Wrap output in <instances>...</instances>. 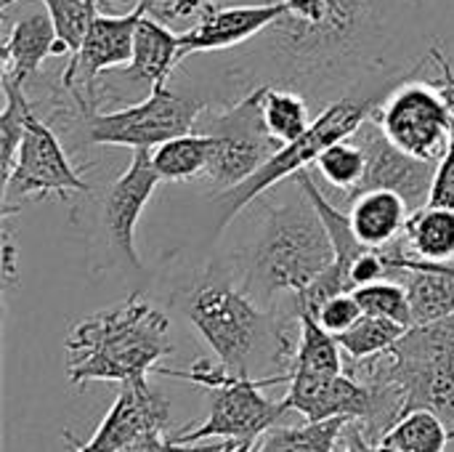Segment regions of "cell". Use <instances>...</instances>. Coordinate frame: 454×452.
Wrapping results in <instances>:
<instances>
[{
    "mask_svg": "<svg viewBox=\"0 0 454 452\" xmlns=\"http://www.w3.org/2000/svg\"><path fill=\"white\" fill-rule=\"evenodd\" d=\"M13 3H19V0H0V8L8 11ZM43 5L56 24L59 43H64L69 51V56H67V67H69L80 53V45L85 40V32H88L93 16L98 13V0H43Z\"/></svg>",
    "mask_w": 454,
    "mask_h": 452,
    "instance_id": "83f0119b",
    "label": "cell"
},
{
    "mask_svg": "<svg viewBox=\"0 0 454 452\" xmlns=\"http://www.w3.org/2000/svg\"><path fill=\"white\" fill-rule=\"evenodd\" d=\"M354 298L359 301L364 314L386 317V320H394V322H399L404 328L415 325L407 288L394 282V280H378V282H370V285H359L354 290Z\"/></svg>",
    "mask_w": 454,
    "mask_h": 452,
    "instance_id": "4dcf8cb0",
    "label": "cell"
},
{
    "mask_svg": "<svg viewBox=\"0 0 454 452\" xmlns=\"http://www.w3.org/2000/svg\"><path fill=\"white\" fill-rule=\"evenodd\" d=\"M351 141L364 152V176L359 186L348 194L351 200L370 189H388L404 197L410 210H420L431 202V189L439 163L420 160L399 149L375 117H367L354 133Z\"/></svg>",
    "mask_w": 454,
    "mask_h": 452,
    "instance_id": "7c38bea8",
    "label": "cell"
},
{
    "mask_svg": "<svg viewBox=\"0 0 454 452\" xmlns=\"http://www.w3.org/2000/svg\"><path fill=\"white\" fill-rule=\"evenodd\" d=\"M402 237L410 256L450 264L454 261V208L426 205L412 210Z\"/></svg>",
    "mask_w": 454,
    "mask_h": 452,
    "instance_id": "ffe728a7",
    "label": "cell"
},
{
    "mask_svg": "<svg viewBox=\"0 0 454 452\" xmlns=\"http://www.w3.org/2000/svg\"><path fill=\"white\" fill-rule=\"evenodd\" d=\"M285 5L261 35L271 75L285 85L351 83L383 32L386 0H277Z\"/></svg>",
    "mask_w": 454,
    "mask_h": 452,
    "instance_id": "6da1fadb",
    "label": "cell"
},
{
    "mask_svg": "<svg viewBox=\"0 0 454 452\" xmlns=\"http://www.w3.org/2000/svg\"><path fill=\"white\" fill-rule=\"evenodd\" d=\"M346 426V418L306 421L303 426L285 429L274 426L255 442V452H338Z\"/></svg>",
    "mask_w": 454,
    "mask_h": 452,
    "instance_id": "7402d4cb",
    "label": "cell"
},
{
    "mask_svg": "<svg viewBox=\"0 0 454 452\" xmlns=\"http://www.w3.org/2000/svg\"><path fill=\"white\" fill-rule=\"evenodd\" d=\"M160 181H162V176L154 168L152 149H133L130 165L114 178V184L104 194L106 237H109L114 253L133 269H141V258H138L136 237H133L136 224Z\"/></svg>",
    "mask_w": 454,
    "mask_h": 452,
    "instance_id": "9a60e30c",
    "label": "cell"
},
{
    "mask_svg": "<svg viewBox=\"0 0 454 452\" xmlns=\"http://www.w3.org/2000/svg\"><path fill=\"white\" fill-rule=\"evenodd\" d=\"M285 11L277 0L263 3H245V5H226L218 0H210L207 8L200 13V19L181 32V61L189 53H210V51H226L234 45H242L253 37H258L274 19H279Z\"/></svg>",
    "mask_w": 454,
    "mask_h": 452,
    "instance_id": "2e32d148",
    "label": "cell"
},
{
    "mask_svg": "<svg viewBox=\"0 0 454 452\" xmlns=\"http://www.w3.org/2000/svg\"><path fill=\"white\" fill-rule=\"evenodd\" d=\"M410 328L394 322V320H386V317H372V314H362L356 325H351L346 333L335 336L343 354L351 360V362H364V360H372V357H380V354H388L396 341L407 333Z\"/></svg>",
    "mask_w": 454,
    "mask_h": 452,
    "instance_id": "d4e9b609",
    "label": "cell"
},
{
    "mask_svg": "<svg viewBox=\"0 0 454 452\" xmlns=\"http://www.w3.org/2000/svg\"><path fill=\"white\" fill-rule=\"evenodd\" d=\"M3 96H5V109L0 115V165H3V178H5L16 163L32 104L24 96V85L5 75H3Z\"/></svg>",
    "mask_w": 454,
    "mask_h": 452,
    "instance_id": "f1b7e54d",
    "label": "cell"
},
{
    "mask_svg": "<svg viewBox=\"0 0 454 452\" xmlns=\"http://www.w3.org/2000/svg\"><path fill=\"white\" fill-rule=\"evenodd\" d=\"M104 3H112V5H117V3H122V0H104Z\"/></svg>",
    "mask_w": 454,
    "mask_h": 452,
    "instance_id": "74e56055",
    "label": "cell"
},
{
    "mask_svg": "<svg viewBox=\"0 0 454 452\" xmlns=\"http://www.w3.org/2000/svg\"><path fill=\"white\" fill-rule=\"evenodd\" d=\"M431 59L436 61V67L442 69V75L439 77H434L431 80V85L439 91V96L444 99V104H447V112H450V120H452V139H454V69L452 64H450V59L439 51V45H434L431 48Z\"/></svg>",
    "mask_w": 454,
    "mask_h": 452,
    "instance_id": "e575fe53",
    "label": "cell"
},
{
    "mask_svg": "<svg viewBox=\"0 0 454 452\" xmlns=\"http://www.w3.org/2000/svg\"><path fill=\"white\" fill-rule=\"evenodd\" d=\"M184 312L226 370L258 378V370L274 368L279 376H290L298 346L290 322L298 317H279L221 272L192 285Z\"/></svg>",
    "mask_w": 454,
    "mask_h": 452,
    "instance_id": "7a4b0ae2",
    "label": "cell"
},
{
    "mask_svg": "<svg viewBox=\"0 0 454 452\" xmlns=\"http://www.w3.org/2000/svg\"><path fill=\"white\" fill-rule=\"evenodd\" d=\"M56 48L59 32L48 11H32L16 19L3 43V75L24 85L32 75H37L48 56H56Z\"/></svg>",
    "mask_w": 454,
    "mask_h": 452,
    "instance_id": "ac0fdd59",
    "label": "cell"
},
{
    "mask_svg": "<svg viewBox=\"0 0 454 452\" xmlns=\"http://www.w3.org/2000/svg\"><path fill=\"white\" fill-rule=\"evenodd\" d=\"M3 274L8 280V285L16 280V248L11 242V234L5 232V240H3Z\"/></svg>",
    "mask_w": 454,
    "mask_h": 452,
    "instance_id": "8d00e7d4",
    "label": "cell"
},
{
    "mask_svg": "<svg viewBox=\"0 0 454 452\" xmlns=\"http://www.w3.org/2000/svg\"><path fill=\"white\" fill-rule=\"evenodd\" d=\"M428 205H439V208H454V139L447 149V155L442 157L439 168H436V178H434V189H431V202Z\"/></svg>",
    "mask_w": 454,
    "mask_h": 452,
    "instance_id": "836d02e7",
    "label": "cell"
},
{
    "mask_svg": "<svg viewBox=\"0 0 454 452\" xmlns=\"http://www.w3.org/2000/svg\"><path fill=\"white\" fill-rule=\"evenodd\" d=\"M64 349L67 376L74 386L146 378L162 357L173 354L170 320L141 293H133L117 306L80 320Z\"/></svg>",
    "mask_w": 454,
    "mask_h": 452,
    "instance_id": "3957f363",
    "label": "cell"
},
{
    "mask_svg": "<svg viewBox=\"0 0 454 452\" xmlns=\"http://www.w3.org/2000/svg\"><path fill=\"white\" fill-rule=\"evenodd\" d=\"M317 173L330 181L333 186L343 189V192H354L364 176V152L348 139H340L335 144H330L314 163Z\"/></svg>",
    "mask_w": 454,
    "mask_h": 452,
    "instance_id": "f546056e",
    "label": "cell"
},
{
    "mask_svg": "<svg viewBox=\"0 0 454 452\" xmlns=\"http://www.w3.org/2000/svg\"><path fill=\"white\" fill-rule=\"evenodd\" d=\"M266 85L269 83L255 85L239 101H234L231 107H226L223 112L213 115L207 123L194 128L213 139L210 163L202 178L218 192H226L242 184L245 178H250L282 147L269 133L266 120H263Z\"/></svg>",
    "mask_w": 454,
    "mask_h": 452,
    "instance_id": "ba28073f",
    "label": "cell"
},
{
    "mask_svg": "<svg viewBox=\"0 0 454 452\" xmlns=\"http://www.w3.org/2000/svg\"><path fill=\"white\" fill-rule=\"evenodd\" d=\"M380 104H383V99H378V96H343V99H335L309 125V131L301 139H295L290 144H282L279 152L269 163H263L250 178H245L242 184H237V186L218 194V200H215V205H218V229L229 226L242 208L255 202L274 184H279V181L306 170L311 163H317V157L330 144H335L340 139H348L367 117L375 115V109Z\"/></svg>",
    "mask_w": 454,
    "mask_h": 452,
    "instance_id": "8992f818",
    "label": "cell"
},
{
    "mask_svg": "<svg viewBox=\"0 0 454 452\" xmlns=\"http://www.w3.org/2000/svg\"><path fill=\"white\" fill-rule=\"evenodd\" d=\"M72 192L85 194L90 192V186L69 163V155L56 131L32 107L27 115V131L19 144L16 163L3 178V216H13L35 200H67Z\"/></svg>",
    "mask_w": 454,
    "mask_h": 452,
    "instance_id": "9c48e42d",
    "label": "cell"
},
{
    "mask_svg": "<svg viewBox=\"0 0 454 452\" xmlns=\"http://www.w3.org/2000/svg\"><path fill=\"white\" fill-rule=\"evenodd\" d=\"M210 152L213 139L202 131H192L152 149V160L162 181H192L205 176Z\"/></svg>",
    "mask_w": 454,
    "mask_h": 452,
    "instance_id": "44dd1931",
    "label": "cell"
},
{
    "mask_svg": "<svg viewBox=\"0 0 454 452\" xmlns=\"http://www.w3.org/2000/svg\"><path fill=\"white\" fill-rule=\"evenodd\" d=\"M205 101L157 83L146 99L114 112H85V141L93 147L157 149L160 144L192 133Z\"/></svg>",
    "mask_w": 454,
    "mask_h": 452,
    "instance_id": "52a82bcc",
    "label": "cell"
},
{
    "mask_svg": "<svg viewBox=\"0 0 454 452\" xmlns=\"http://www.w3.org/2000/svg\"><path fill=\"white\" fill-rule=\"evenodd\" d=\"M335 261L327 224L301 189L295 202L266 205L255 240L242 256V288L271 309L282 293H303Z\"/></svg>",
    "mask_w": 454,
    "mask_h": 452,
    "instance_id": "277c9868",
    "label": "cell"
},
{
    "mask_svg": "<svg viewBox=\"0 0 454 452\" xmlns=\"http://www.w3.org/2000/svg\"><path fill=\"white\" fill-rule=\"evenodd\" d=\"M338 452H399L394 448H386L380 442H370L364 437V432L356 426V424H348L343 437H340V445H338Z\"/></svg>",
    "mask_w": 454,
    "mask_h": 452,
    "instance_id": "d590c367",
    "label": "cell"
},
{
    "mask_svg": "<svg viewBox=\"0 0 454 452\" xmlns=\"http://www.w3.org/2000/svg\"><path fill=\"white\" fill-rule=\"evenodd\" d=\"M290 370L303 373H343V349L333 333H327L311 312H298V346Z\"/></svg>",
    "mask_w": 454,
    "mask_h": 452,
    "instance_id": "603a6c76",
    "label": "cell"
},
{
    "mask_svg": "<svg viewBox=\"0 0 454 452\" xmlns=\"http://www.w3.org/2000/svg\"><path fill=\"white\" fill-rule=\"evenodd\" d=\"M372 117L399 149L420 160L442 163L452 144V120L447 104L431 83L399 85Z\"/></svg>",
    "mask_w": 454,
    "mask_h": 452,
    "instance_id": "30bf717a",
    "label": "cell"
},
{
    "mask_svg": "<svg viewBox=\"0 0 454 452\" xmlns=\"http://www.w3.org/2000/svg\"><path fill=\"white\" fill-rule=\"evenodd\" d=\"M170 424V405L157 394L146 378L122 381L117 397L98 429L85 442H69L72 452H117L146 434H165Z\"/></svg>",
    "mask_w": 454,
    "mask_h": 452,
    "instance_id": "5bb4252c",
    "label": "cell"
},
{
    "mask_svg": "<svg viewBox=\"0 0 454 452\" xmlns=\"http://www.w3.org/2000/svg\"><path fill=\"white\" fill-rule=\"evenodd\" d=\"M146 11H149V0H138L122 16H106V13L93 16L77 59L69 67H64V75H61V88L74 99L82 115L96 112L93 109L96 80L104 72L117 69L133 59L136 27Z\"/></svg>",
    "mask_w": 454,
    "mask_h": 452,
    "instance_id": "8fae6325",
    "label": "cell"
},
{
    "mask_svg": "<svg viewBox=\"0 0 454 452\" xmlns=\"http://www.w3.org/2000/svg\"><path fill=\"white\" fill-rule=\"evenodd\" d=\"M410 213L412 210L402 194L388 192V189H370L354 197L348 218H351L356 237L364 245L388 248L404 234Z\"/></svg>",
    "mask_w": 454,
    "mask_h": 452,
    "instance_id": "d6986e66",
    "label": "cell"
},
{
    "mask_svg": "<svg viewBox=\"0 0 454 452\" xmlns=\"http://www.w3.org/2000/svg\"><path fill=\"white\" fill-rule=\"evenodd\" d=\"M362 381H388L399 386L404 397L402 416L412 410L436 413L454 437V362L447 360H399L380 354L364 362H354L348 370Z\"/></svg>",
    "mask_w": 454,
    "mask_h": 452,
    "instance_id": "4fadbf2b",
    "label": "cell"
},
{
    "mask_svg": "<svg viewBox=\"0 0 454 452\" xmlns=\"http://www.w3.org/2000/svg\"><path fill=\"white\" fill-rule=\"evenodd\" d=\"M399 360H447L454 362V314L412 325L388 352Z\"/></svg>",
    "mask_w": 454,
    "mask_h": 452,
    "instance_id": "4316f807",
    "label": "cell"
},
{
    "mask_svg": "<svg viewBox=\"0 0 454 452\" xmlns=\"http://www.w3.org/2000/svg\"><path fill=\"white\" fill-rule=\"evenodd\" d=\"M226 450H229V448H226ZM226 450H223V452H226Z\"/></svg>",
    "mask_w": 454,
    "mask_h": 452,
    "instance_id": "f35d334b",
    "label": "cell"
},
{
    "mask_svg": "<svg viewBox=\"0 0 454 452\" xmlns=\"http://www.w3.org/2000/svg\"><path fill=\"white\" fill-rule=\"evenodd\" d=\"M181 64V37L149 11L141 16L133 40V59L125 67L109 69L106 75L117 80H128L133 85L168 83L170 72Z\"/></svg>",
    "mask_w": 454,
    "mask_h": 452,
    "instance_id": "e0dca14e",
    "label": "cell"
},
{
    "mask_svg": "<svg viewBox=\"0 0 454 452\" xmlns=\"http://www.w3.org/2000/svg\"><path fill=\"white\" fill-rule=\"evenodd\" d=\"M263 120L269 133L279 144H290L301 139L309 125L314 123L309 115V104L298 91L279 88V85H266L263 93Z\"/></svg>",
    "mask_w": 454,
    "mask_h": 452,
    "instance_id": "484cf974",
    "label": "cell"
},
{
    "mask_svg": "<svg viewBox=\"0 0 454 452\" xmlns=\"http://www.w3.org/2000/svg\"><path fill=\"white\" fill-rule=\"evenodd\" d=\"M452 440V432L436 413L412 410L383 434L380 445L399 452H444Z\"/></svg>",
    "mask_w": 454,
    "mask_h": 452,
    "instance_id": "cb8c5ba5",
    "label": "cell"
},
{
    "mask_svg": "<svg viewBox=\"0 0 454 452\" xmlns=\"http://www.w3.org/2000/svg\"><path fill=\"white\" fill-rule=\"evenodd\" d=\"M160 376L189 381L202 389H207L213 397L207 418L197 429H181L173 440L181 445H197L205 440L218 442H234V445H253L258 442L269 429L277 426V421L287 413L282 400L274 402L263 394L266 386L290 384V376H266V378H250L237 376L226 370L221 362L213 365L207 360L194 362L189 370H168L157 368Z\"/></svg>",
    "mask_w": 454,
    "mask_h": 452,
    "instance_id": "5b68a950",
    "label": "cell"
},
{
    "mask_svg": "<svg viewBox=\"0 0 454 452\" xmlns=\"http://www.w3.org/2000/svg\"><path fill=\"white\" fill-rule=\"evenodd\" d=\"M229 445L231 442H218L215 440L213 445L200 448V445H181L173 437L168 440L165 434H146V437L136 440L133 445H128V448H122V450L117 452H223Z\"/></svg>",
    "mask_w": 454,
    "mask_h": 452,
    "instance_id": "d6a6232c",
    "label": "cell"
},
{
    "mask_svg": "<svg viewBox=\"0 0 454 452\" xmlns=\"http://www.w3.org/2000/svg\"><path fill=\"white\" fill-rule=\"evenodd\" d=\"M362 314H364V312H362L359 301L354 298V293L333 296V298H327V301L314 312V317L319 320V325H322L327 333H333V336L346 333L351 325L359 322Z\"/></svg>",
    "mask_w": 454,
    "mask_h": 452,
    "instance_id": "1f68e13d",
    "label": "cell"
}]
</instances>
